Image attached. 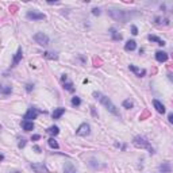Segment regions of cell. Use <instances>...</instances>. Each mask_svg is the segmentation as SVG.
Wrapping results in <instances>:
<instances>
[{
	"label": "cell",
	"instance_id": "obj_7",
	"mask_svg": "<svg viewBox=\"0 0 173 173\" xmlns=\"http://www.w3.org/2000/svg\"><path fill=\"white\" fill-rule=\"evenodd\" d=\"M26 16H27V19H33V21H42V19L46 18L45 14L37 12V11H28V12L26 14Z\"/></svg>",
	"mask_w": 173,
	"mask_h": 173
},
{
	"label": "cell",
	"instance_id": "obj_8",
	"mask_svg": "<svg viewBox=\"0 0 173 173\" xmlns=\"http://www.w3.org/2000/svg\"><path fill=\"white\" fill-rule=\"evenodd\" d=\"M31 168H33L37 173H50L43 164H31Z\"/></svg>",
	"mask_w": 173,
	"mask_h": 173
},
{
	"label": "cell",
	"instance_id": "obj_29",
	"mask_svg": "<svg viewBox=\"0 0 173 173\" xmlns=\"http://www.w3.org/2000/svg\"><path fill=\"white\" fill-rule=\"evenodd\" d=\"M18 146H19L21 149H22V148H24V146H26V141H24V139H22L21 142H19V145H18Z\"/></svg>",
	"mask_w": 173,
	"mask_h": 173
},
{
	"label": "cell",
	"instance_id": "obj_2",
	"mask_svg": "<svg viewBox=\"0 0 173 173\" xmlns=\"http://www.w3.org/2000/svg\"><path fill=\"white\" fill-rule=\"evenodd\" d=\"M132 145H134L135 148H138V149H148L150 154L154 153L153 148L150 146V143H149V141H146L143 137H135L134 139H132Z\"/></svg>",
	"mask_w": 173,
	"mask_h": 173
},
{
	"label": "cell",
	"instance_id": "obj_3",
	"mask_svg": "<svg viewBox=\"0 0 173 173\" xmlns=\"http://www.w3.org/2000/svg\"><path fill=\"white\" fill-rule=\"evenodd\" d=\"M108 14L111 15V18H114L115 21H119V22H127L129 21V16H130V14L129 12H126V11H123V10H111V11H108Z\"/></svg>",
	"mask_w": 173,
	"mask_h": 173
},
{
	"label": "cell",
	"instance_id": "obj_21",
	"mask_svg": "<svg viewBox=\"0 0 173 173\" xmlns=\"http://www.w3.org/2000/svg\"><path fill=\"white\" fill-rule=\"evenodd\" d=\"M47 143H49V146H50L51 149H58V148H60V146H58V142H57L54 138H49Z\"/></svg>",
	"mask_w": 173,
	"mask_h": 173
},
{
	"label": "cell",
	"instance_id": "obj_11",
	"mask_svg": "<svg viewBox=\"0 0 173 173\" xmlns=\"http://www.w3.org/2000/svg\"><path fill=\"white\" fill-rule=\"evenodd\" d=\"M168 58L169 57L165 51H157V53H155V60H157L158 62H166Z\"/></svg>",
	"mask_w": 173,
	"mask_h": 173
},
{
	"label": "cell",
	"instance_id": "obj_16",
	"mask_svg": "<svg viewBox=\"0 0 173 173\" xmlns=\"http://www.w3.org/2000/svg\"><path fill=\"white\" fill-rule=\"evenodd\" d=\"M148 39H149V41H152V42H155L157 45H160V46H164V45H165V41H164V39L158 38V37H155V35H149Z\"/></svg>",
	"mask_w": 173,
	"mask_h": 173
},
{
	"label": "cell",
	"instance_id": "obj_33",
	"mask_svg": "<svg viewBox=\"0 0 173 173\" xmlns=\"http://www.w3.org/2000/svg\"><path fill=\"white\" fill-rule=\"evenodd\" d=\"M169 79H171V80H173V76H169Z\"/></svg>",
	"mask_w": 173,
	"mask_h": 173
},
{
	"label": "cell",
	"instance_id": "obj_30",
	"mask_svg": "<svg viewBox=\"0 0 173 173\" xmlns=\"http://www.w3.org/2000/svg\"><path fill=\"white\" fill-rule=\"evenodd\" d=\"M168 119H169V122L173 125V114H169V116H168Z\"/></svg>",
	"mask_w": 173,
	"mask_h": 173
},
{
	"label": "cell",
	"instance_id": "obj_22",
	"mask_svg": "<svg viewBox=\"0 0 173 173\" xmlns=\"http://www.w3.org/2000/svg\"><path fill=\"white\" fill-rule=\"evenodd\" d=\"M111 37H112V39H115V41H120V39H122V35L118 34L115 28H111Z\"/></svg>",
	"mask_w": 173,
	"mask_h": 173
},
{
	"label": "cell",
	"instance_id": "obj_18",
	"mask_svg": "<svg viewBox=\"0 0 173 173\" xmlns=\"http://www.w3.org/2000/svg\"><path fill=\"white\" fill-rule=\"evenodd\" d=\"M43 57L47 58V60H57L58 58V56H57L56 53H50V51H45V53H43Z\"/></svg>",
	"mask_w": 173,
	"mask_h": 173
},
{
	"label": "cell",
	"instance_id": "obj_32",
	"mask_svg": "<svg viewBox=\"0 0 173 173\" xmlns=\"http://www.w3.org/2000/svg\"><path fill=\"white\" fill-rule=\"evenodd\" d=\"M39 138H41V135H33V141H37V139H39Z\"/></svg>",
	"mask_w": 173,
	"mask_h": 173
},
{
	"label": "cell",
	"instance_id": "obj_12",
	"mask_svg": "<svg viewBox=\"0 0 173 173\" xmlns=\"http://www.w3.org/2000/svg\"><path fill=\"white\" fill-rule=\"evenodd\" d=\"M153 106H154V108L157 109V112H160V114H165V106L162 104V103H160L158 100H153Z\"/></svg>",
	"mask_w": 173,
	"mask_h": 173
},
{
	"label": "cell",
	"instance_id": "obj_13",
	"mask_svg": "<svg viewBox=\"0 0 173 173\" xmlns=\"http://www.w3.org/2000/svg\"><path fill=\"white\" fill-rule=\"evenodd\" d=\"M64 114H65V108H56L51 112V116H53V119H60Z\"/></svg>",
	"mask_w": 173,
	"mask_h": 173
},
{
	"label": "cell",
	"instance_id": "obj_27",
	"mask_svg": "<svg viewBox=\"0 0 173 173\" xmlns=\"http://www.w3.org/2000/svg\"><path fill=\"white\" fill-rule=\"evenodd\" d=\"M92 14H93V15H100V10L99 8H93V10H92Z\"/></svg>",
	"mask_w": 173,
	"mask_h": 173
},
{
	"label": "cell",
	"instance_id": "obj_25",
	"mask_svg": "<svg viewBox=\"0 0 173 173\" xmlns=\"http://www.w3.org/2000/svg\"><path fill=\"white\" fill-rule=\"evenodd\" d=\"M11 92H12V88H11V86L4 85V86L2 88V93H3V95H8V93H11Z\"/></svg>",
	"mask_w": 173,
	"mask_h": 173
},
{
	"label": "cell",
	"instance_id": "obj_20",
	"mask_svg": "<svg viewBox=\"0 0 173 173\" xmlns=\"http://www.w3.org/2000/svg\"><path fill=\"white\" fill-rule=\"evenodd\" d=\"M160 171H161V172H164V173H171L172 166L169 165V164H162V165L160 166Z\"/></svg>",
	"mask_w": 173,
	"mask_h": 173
},
{
	"label": "cell",
	"instance_id": "obj_5",
	"mask_svg": "<svg viewBox=\"0 0 173 173\" xmlns=\"http://www.w3.org/2000/svg\"><path fill=\"white\" fill-rule=\"evenodd\" d=\"M76 134L79 137H86V135L91 134V126L88 123H83V125L79 126V129L76 130Z\"/></svg>",
	"mask_w": 173,
	"mask_h": 173
},
{
	"label": "cell",
	"instance_id": "obj_26",
	"mask_svg": "<svg viewBox=\"0 0 173 173\" xmlns=\"http://www.w3.org/2000/svg\"><path fill=\"white\" fill-rule=\"evenodd\" d=\"M131 34H132V35H137V34H138V28L135 27V26H132V27H131Z\"/></svg>",
	"mask_w": 173,
	"mask_h": 173
},
{
	"label": "cell",
	"instance_id": "obj_28",
	"mask_svg": "<svg viewBox=\"0 0 173 173\" xmlns=\"http://www.w3.org/2000/svg\"><path fill=\"white\" fill-rule=\"evenodd\" d=\"M64 173H76V172L73 171V168H72V166H69L68 169H65V172H64Z\"/></svg>",
	"mask_w": 173,
	"mask_h": 173
},
{
	"label": "cell",
	"instance_id": "obj_23",
	"mask_svg": "<svg viewBox=\"0 0 173 173\" xmlns=\"http://www.w3.org/2000/svg\"><path fill=\"white\" fill-rule=\"evenodd\" d=\"M123 107L127 108V109H130V108L134 107V103H132V100L127 99V100H125V102H123Z\"/></svg>",
	"mask_w": 173,
	"mask_h": 173
},
{
	"label": "cell",
	"instance_id": "obj_15",
	"mask_svg": "<svg viewBox=\"0 0 173 173\" xmlns=\"http://www.w3.org/2000/svg\"><path fill=\"white\" fill-rule=\"evenodd\" d=\"M137 49V42L135 41H127L125 45V50L126 51H132Z\"/></svg>",
	"mask_w": 173,
	"mask_h": 173
},
{
	"label": "cell",
	"instance_id": "obj_19",
	"mask_svg": "<svg viewBox=\"0 0 173 173\" xmlns=\"http://www.w3.org/2000/svg\"><path fill=\"white\" fill-rule=\"evenodd\" d=\"M47 132H49L50 135H58L60 129L57 127V126H50V127L47 129Z\"/></svg>",
	"mask_w": 173,
	"mask_h": 173
},
{
	"label": "cell",
	"instance_id": "obj_10",
	"mask_svg": "<svg viewBox=\"0 0 173 173\" xmlns=\"http://www.w3.org/2000/svg\"><path fill=\"white\" fill-rule=\"evenodd\" d=\"M129 69H130L131 72H134V73L137 74L138 77H143V76L146 74V70H145V69H139V68H137V66H134V65H130Z\"/></svg>",
	"mask_w": 173,
	"mask_h": 173
},
{
	"label": "cell",
	"instance_id": "obj_1",
	"mask_svg": "<svg viewBox=\"0 0 173 173\" xmlns=\"http://www.w3.org/2000/svg\"><path fill=\"white\" fill-rule=\"evenodd\" d=\"M93 96H95V99H97L100 103H102L103 106H104L106 108L108 109L111 114H114V115H116V116H120V114H119V111H118V108H116V106L114 104V103L111 102V99L109 97H107L106 95H103L102 92H93Z\"/></svg>",
	"mask_w": 173,
	"mask_h": 173
},
{
	"label": "cell",
	"instance_id": "obj_17",
	"mask_svg": "<svg viewBox=\"0 0 173 173\" xmlns=\"http://www.w3.org/2000/svg\"><path fill=\"white\" fill-rule=\"evenodd\" d=\"M64 89H66L68 92H74V85L72 81H65L64 83Z\"/></svg>",
	"mask_w": 173,
	"mask_h": 173
},
{
	"label": "cell",
	"instance_id": "obj_9",
	"mask_svg": "<svg viewBox=\"0 0 173 173\" xmlns=\"http://www.w3.org/2000/svg\"><path fill=\"white\" fill-rule=\"evenodd\" d=\"M22 57H23V51H22V47H19L18 49V51L15 53V56H14V60H12V65L11 66H16L19 64V61L22 60Z\"/></svg>",
	"mask_w": 173,
	"mask_h": 173
},
{
	"label": "cell",
	"instance_id": "obj_31",
	"mask_svg": "<svg viewBox=\"0 0 173 173\" xmlns=\"http://www.w3.org/2000/svg\"><path fill=\"white\" fill-rule=\"evenodd\" d=\"M26 89H27V91L30 92L31 89H33V85H31V84H27V85H26Z\"/></svg>",
	"mask_w": 173,
	"mask_h": 173
},
{
	"label": "cell",
	"instance_id": "obj_6",
	"mask_svg": "<svg viewBox=\"0 0 173 173\" xmlns=\"http://www.w3.org/2000/svg\"><path fill=\"white\" fill-rule=\"evenodd\" d=\"M34 41L42 46H46V45H49V37L43 33H37L35 35H34Z\"/></svg>",
	"mask_w": 173,
	"mask_h": 173
},
{
	"label": "cell",
	"instance_id": "obj_14",
	"mask_svg": "<svg viewBox=\"0 0 173 173\" xmlns=\"http://www.w3.org/2000/svg\"><path fill=\"white\" fill-rule=\"evenodd\" d=\"M22 127H23V130H26V131H31V130H34V123L31 122V120H23Z\"/></svg>",
	"mask_w": 173,
	"mask_h": 173
},
{
	"label": "cell",
	"instance_id": "obj_24",
	"mask_svg": "<svg viewBox=\"0 0 173 173\" xmlns=\"http://www.w3.org/2000/svg\"><path fill=\"white\" fill-rule=\"evenodd\" d=\"M81 104V99L77 96H74L73 99H72V106H74V107H79V106Z\"/></svg>",
	"mask_w": 173,
	"mask_h": 173
},
{
	"label": "cell",
	"instance_id": "obj_4",
	"mask_svg": "<svg viewBox=\"0 0 173 173\" xmlns=\"http://www.w3.org/2000/svg\"><path fill=\"white\" fill-rule=\"evenodd\" d=\"M41 114V111H39L38 108H35V107H30L27 109V112L24 114V116H23V119L24 120H31L33 122L34 119H37V116Z\"/></svg>",
	"mask_w": 173,
	"mask_h": 173
}]
</instances>
